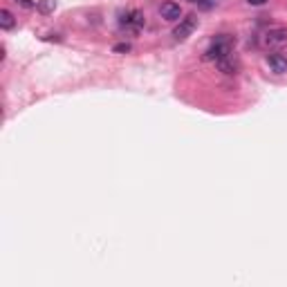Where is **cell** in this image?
<instances>
[{
  "instance_id": "cell-1",
  "label": "cell",
  "mask_w": 287,
  "mask_h": 287,
  "mask_svg": "<svg viewBox=\"0 0 287 287\" xmlns=\"http://www.w3.org/2000/svg\"><path fill=\"white\" fill-rule=\"evenodd\" d=\"M234 39L227 34H220L216 36V41L211 43V47L204 52V61H220L222 56H227V54L234 52Z\"/></svg>"
},
{
  "instance_id": "cell-2",
  "label": "cell",
  "mask_w": 287,
  "mask_h": 287,
  "mask_svg": "<svg viewBox=\"0 0 287 287\" xmlns=\"http://www.w3.org/2000/svg\"><path fill=\"white\" fill-rule=\"evenodd\" d=\"M262 41H265V45L270 47V50H283V47L287 45V29L285 27L270 29Z\"/></svg>"
},
{
  "instance_id": "cell-3",
  "label": "cell",
  "mask_w": 287,
  "mask_h": 287,
  "mask_svg": "<svg viewBox=\"0 0 287 287\" xmlns=\"http://www.w3.org/2000/svg\"><path fill=\"white\" fill-rule=\"evenodd\" d=\"M195 27H198V18H195V16H186V18H182V21H180V25L173 29L175 41H186L188 36H191V34L195 32Z\"/></svg>"
},
{
  "instance_id": "cell-4",
  "label": "cell",
  "mask_w": 287,
  "mask_h": 287,
  "mask_svg": "<svg viewBox=\"0 0 287 287\" xmlns=\"http://www.w3.org/2000/svg\"><path fill=\"white\" fill-rule=\"evenodd\" d=\"M218 63V70L224 72V74H236L238 68H240V63H238V59L234 56V52L227 54V56H222L220 61H216Z\"/></svg>"
},
{
  "instance_id": "cell-5",
  "label": "cell",
  "mask_w": 287,
  "mask_h": 287,
  "mask_svg": "<svg viewBox=\"0 0 287 287\" xmlns=\"http://www.w3.org/2000/svg\"><path fill=\"white\" fill-rule=\"evenodd\" d=\"M160 14H162L164 21H180L182 7H180L178 3H164L162 9H160Z\"/></svg>"
},
{
  "instance_id": "cell-6",
  "label": "cell",
  "mask_w": 287,
  "mask_h": 287,
  "mask_svg": "<svg viewBox=\"0 0 287 287\" xmlns=\"http://www.w3.org/2000/svg\"><path fill=\"white\" fill-rule=\"evenodd\" d=\"M267 65H270L272 72H276V74L287 72V59L283 54H270V56H267Z\"/></svg>"
},
{
  "instance_id": "cell-7",
  "label": "cell",
  "mask_w": 287,
  "mask_h": 287,
  "mask_svg": "<svg viewBox=\"0 0 287 287\" xmlns=\"http://www.w3.org/2000/svg\"><path fill=\"white\" fill-rule=\"evenodd\" d=\"M121 23H124V25H132L135 29H139L144 25V14L142 11H130V14H126L124 18H121Z\"/></svg>"
},
{
  "instance_id": "cell-8",
  "label": "cell",
  "mask_w": 287,
  "mask_h": 287,
  "mask_svg": "<svg viewBox=\"0 0 287 287\" xmlns=\"http://www.w3.org/2000/svg\"><path fill=\"white\" fill-rule=\"evenodd\" d=\"M14 25H16L14 14H11L9 9H3V11H0V27H3V29H11Z\"/></svg>"
},
{
  "instance_id": "cell-9",
  "label": "cell",
  "mask_w": 287,
  "mask_h": 287,
  "mask_svg": "<svg viewBox=\"0 0 287 287\" xmlns=\"http://www.w3.org/2000/svg\"><path fill=\"white\" fill-rule=\"evenodd\" d=\"M56 9V0H39V11L41 14H52Z\"/></svg>"
},
{
  "instance_id": "cell-10",
  "label": "cell",
  "mask_w": 287,
  "mask_h": 287,
  "mask_svg": "<svg viewBox=\"0 0 287 287\" xmlns=\"http://www.w3.org/2000/svg\"><path fill=\"white\" fill-rule=\"evenodd\" d=\"M128 50H130L128 43H119V45H114V52H128Z\"/></svg>"
},
{
  "instance_id": "cell-11",
  "label": "cell",
  "mask_w": 287,
  "mask_h": 287,
  "mask_svg": "<svg viewBox=\"0 0 287 287\" xmlns=\"http://www.w3.org/2000/svg\"><path fill=\"white\" fill-rule=\"evenodd\" d=\"M195 3H200L202 7H213V5H218V0H195Z\"/></svg>"
},
{
  "instance_id": "cell-12",
  "label": "cell",
  "mask_w": 287,
  "mask_h": 287,
  "mask_svg": "<svg viewBox=\"0 0 287 287\" xmlns=\"http://www.w3.org/2000/svg\"><path fill=\"white\" fill-rule=\"evenodd\" d=\"M16 3H21L23 7H27V9H32V7H34V3H32V0H16Z\"/></svg>"
},
{
  "instance_id": "cell-13",
  "label": "cell",
  "mask_w": 287,
  "mask_h": 287,
  "mask_svg": "<svg viewBox=\"0 0 287 287\" xmlns=\"http://www.w3.org/2000/svg\"><path fill=\"white\" fill-rule=\"evenodd\" d=\"M247 3H249V5H256V7H260V5H265L267 0H247Z\"/></svg>"
},
{
  "instance_id": "cell-14",
  "label": "cell",
  "mask_w": 287,
  "mask_h": 287,
  "mask_svg": "<svg viewBox=\"0 0 287 287\" xmlns=\"http://www.w3.org/2000/svg\"><path fill=\"white\" fill-rule=\"evenodd\" d=\"M193 3H195V0H193Z\"/></svg>"
}]
</instances>
